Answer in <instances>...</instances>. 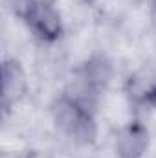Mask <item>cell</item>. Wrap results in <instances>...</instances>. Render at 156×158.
Wrapping results in <instances>:
<instances>
[{"label": "cell", "mask_w": 156, "mask_h": 158, "mask_svg": "<svg viewBox=\"0 0 156 158\" xmlns=\"http://www.w3.org/2000/svg\"><path fill=\"white\" fill-rule=\"evenodd\" d=\"M28 76L24 66L17 59H6L2 63V109L9 112L15 105H18L28 94Z\"/></svg>", "instance_id": "277c9868"}, {"label": "cell", "mask_w": 156, "mask_h": 158, "mask_svg": "<svg viewBox=\"0 0 156 158\" xmlns=\"http://www.w3.org/2000/svg\"><path fill=\"white\" fill-rule=\"evenodd\" d=\"M53 125L59 132L72 138L77 143H92L97 127L94 119V105L83 101L72 92L57 96L50 107Z\"/></svg>", "instance_id": "6da1fadb"}, {"label": "cell", "mask_w": 156, "mask_h": 158, "mask_svg": "<svg viewBox=\"0 0 156 158\" xmlns=\"http://www.w3.org/2000/svg\"><path fill=\"white\" fill-rule=\"evenodd\" d=\"M77 79L72 94H76L83 101L96 105V99L107 90L114 76V66L107 55H92L77 68Z\"/></svg>", "instance_id": "3957f363"}, {"label": "cell", "mask_w": 156, "mask_h": 158, "mask_svg": "<svg viewBox=\"0 0 156 158\" xmlns=\"http://www.w3.org/2000/svg\"><path fill=\"white\" fill-rule=\"evenodd\" d=\"M26 158H46V156H42L40 153H30V155H28Z\"/></svg>", "instance_id": "ba28073f"}, {"label": "cell", "mask_w": 156, "mask_h": 158, "mask_svg": "<svg viewBox=\"0 0 156 158\" xmlns=\"http://www.w3.org/2000/svg\"><path fill=\"white\" fill-rule=\"evenodd\" d=\"M13 13L42 42H55L63 35V17L55 0H13Z\"/></svg>", "instance_id": "7a4b0ae2"}, {"label": "cell", "mask_w": 156, "mask_h": 158, "mask_svg": "<svg viewBox=\"0 0 156 158\" xmlns=\"http://www.w3.org/2000/svg\"><path fill=\"white\" fill-rule=\"evenodd\" d=\"M145 105H149V107L156 109V86L151 90V94L147 96V99H145Z\"/></svg>", "instance_id": "52a82bcc"}, {"label": "cell", "mask_w": 156, "mask_h": 158, "mask_svg": "<svg viewBox=\"0 0 156 158\" xmlns=\"http://www.w3.org/2000/svg\"><path fill=\"white\" fill-rule=\"evenodd\" d=\"M83 2H84V4H94L96 0H83Z\"/></svg>", "instance_id": "9c48e42d"}, {"label": "cell", "mask_w": 156, "mask_h": 158, "mask_svg": "<svg viewBox=\"0 0 156 158\" xmlns=\"http://www.w3.org/2000/svg\"><path fill=\"white\" fill-rule=\"evenodd\" d=\"M149 147V129L140 121H129L116 138V153L119 158H142Z\"/></svg>", "instance_id": "5b68a950"}, {"label": "cell", "mask_w": 156, "mask_h": 158, "mask_svg": "<svg viewBox=\"0 0 156 158\" xmlns=\"http://www.w3.org/2000/svg\"><path fill=\"white\" fill-rule=\"evenodd\" d=\"M154 86H156V74H153L149 68H142L127 79L125 92L130 98V101L145 105V99H147V96L151 94V90Z\"/></svg>", "instance_id": "8992f818"}]
</instances>
